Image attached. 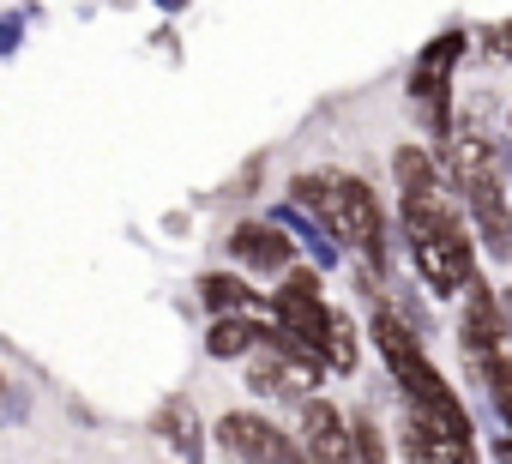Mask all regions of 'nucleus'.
Segmentation results:
<instances>
[{
	"instance_id": "nucleus-12",
	"label": "nucleus",
	"mask_w": 512,
	"mask_h": 464,
	"mask_svg": "<svg viewBox=\"0 0 512 464\" xmlns=\"http://www.w3.org/2000/svg\"><path fill=\"white\" fill-rule=\"evenodd\" d=\"M404 458L410 464H476V440H452V434H428L404 422Z\"/></svg>"
},
{
	"instance_id": "nucleus-11",
	"label": "nucleus",
	"mask_w": 512,
	"mask_h": 464,
	"mask_svg": "<svg viewBox=\"0 0 512 464\" xmlns=\"http://www.w3.org/2000/svg\"><path fill=\"white\" fill-rule=\"evenodd\" d=\"M151 422H157V434H163V440H169L181 458H199V446H205V428H199V410H193V398H181V392H175V398H163Z\"/></svg>"
},
{
	"instance_id": "nucleus-17",
	"label": "nucleus",
	"mask_w": 512,
	"mask_h": 464,
	"mask_svg": "<svg viewBox=\"0 0 512 464\" xmlns=\"http://www.w3.org/2000/svg\"><path fill=\"white\" fill-rule=\"evenodd\" d=\"M464 55V31H446V37H434L428 49H422V61L416 67H434V73H452V61Z\"/></svg>"
},
{
	"instance_id": "nucleus-14",
	"label": "nucleus",
	"mask_w": 512,
	"mask_h": 464,
	"mask_svg": "<svg viewBox=\"0 0 512 464\" xmlns=\"http://www.w3.org/2000/svg\"><path fill=\"white\" fill-rule=\"evenodd\" d=\"M260 332H266V326H253L247 314H235V320H211V338H205V350H211L217 362H235V356H247L253 344H260Z\"/></svg>"
},
{
	"instance_id": "nucleus-18",
	"label": "nucleus",
	"mask_w": 512,
	"mask_h": 464,
	"mask_svg": "<svg viewBox=\"0 0 512 464\" xmlns=\"http://www.w3.org/2000/svg\"><path fill=\"white\" fill-rule=\"evenodd\" d=\"M326 181H332V175H320V169H314V175H296V181H290V199H296L302 211L320 217V205H326Z\"/></svg>"
},
{
	"instance_id": "nucleus-8",
	"label": "nucleus",
	"mask_w": 512,
	"mask_h": 464,
	"mask_svg": "<svg viewBox=\"0 0 512 464\" xmlns=\"http://www.w3.org/2000/svg\"><path fill=\"white\" fill-rule=\"evenodd\" d=\"M229 254L241 272H290L296 266V242L278 223H235L229 229Z\"/></svg>"
},
{
	"instance_id": "nucleus-7",
	"label": "nucleus",
	"mask_w": 512,
	"mask_h": 464,
	"mask_svg": "<svg viewBox=\"0 0 512 464\" xmlns=\"http://www.w3.org/2000/svg\"><path fill=\"white\" fill-rule=\"evenodd\" d=\"M410 115H416L422 133L434 139V163H440V151L452 145V73L416 67V73H410Z\"/></svg>"
},
{
	"instance_id": "nucleus-19",
	"label": "nucleus",
	"mask_w": 512,
	"mask_h": 464,
	"mask_svg": "<svg viewBox=\"0 0 512 464\" xmlns=\"http://www.w3.org/2000/svg\"><path fill=\"white\" fill-rule=\"evenodd\" d=\"M500 326H506V350H512V284L500 290Z\"/></svg>"
},
{
	"instance_id": "nucleus-1",
	"label": "nucleus",
	"mask_w": 512,
	"mask_h": 464,
	"mask_svg": "<svg viewBox=\"0 0 512 464\" xmlns=\"http://www.w3.org/2000/svg\"><path fill=\"white\" fill-rule=\"evenodd\" d=\"M398 223H404L410 260L434 296H458L476 284V242L446 211V199H398Z\"/></svg>"
},
{
	"instance_id": "nucleus-16",
	"label": "nucleus",
	"mask_w": 512,
	"mask_h": 464,
	"mask_svg": "<svg viewBox=\"0 0 512 464\" xmlns=\"http://www.w3.org/2000/svg\"><path fill=\"white\" fill-rule=\"evenodd\" d=\"M350 446H356V464H386V434L368 410L350 416Z\"/></svg>"
},
{
	"instance_id": "nucleus-15",
	"label": "nucleus",
	"mask_w": 512,
	"mask_h": 464,
	"mask_svg": "<svg viewBox=\"0 0 512 464\" xmlns=\"http://www.w3.org/2000/svg\"><path fill=\"white\" fill-rule=\"evenodd\" d=\"M470 374L488 386V398H494V410L512 422V356H488V362H470Z\"/></svg>"
},
{
	"instance_id": "nucleus-5",
	"label": "nucleus",
	"mask_w": 512,
	"mask_h": 464,
	"mask_svg": "<svg viewBox=\"0 0 512 464\" xmlns=\"http://www.w3.org/2000/svg\"><path fill=\"white\" fill-rule=\"evenodd\" d=\"M217 440L235 464H302L296 434H284L272 416H253V410H229L217 422Z\"/></svg>"
},
{
	"instance_id": "nucleus-20",
	"label": "nucleus",
	"mask_w": 512,
	"mask_h": 464,
	"mask_svg": "<svg viewBox=\"0 0 512 464\" xmlns=\"http://www.w3.org/2000/svg\"><path fill=\"white\" fill-rule=\"evenodd\" d=\"M506 55H512V37H506Z\"/></svg>"
},
{
	"instance_id": "nucleus-6",
	"label": "nucleus",
	"mask_w": 512,
	"mask_h": 464,
	"mask_svg": "<svg viewBox=\"0 0 512 464\" xmlns=\"http://www.w3.org/2000/svg\"><path fill=\"white\" fill-rule=\"evenodd\" d=\"M296 452H302V464H356L350 416L338 404H326V398H308L302 422H296Z\"/></svg>"
},
{
	"instance_id": "nucleus-3",
	"label": "nucleus",
	"mask_w": 512,
	"mask_h": 464,
	"mask_svg": "<svg viewBox=\"0 0 512 464\" xmlns=\"http://www.w3.org/2000/svg\"><path fill=\"white\" fill-rule=\"evenodd\" d=\"M247 380H253V392H266V398H308L320 386V356L302 350L290 332L266 326L260 344L247 350Z\"/></svg>"
},
{
	"instance_id": "nucleus-9",
	"label": "nucleus",
	"mask_w": 512,
	"mask_h": 464,
	"mask_svg": "<svg viewBox=\"0 0 512 464\" xmlns=\"http://www.w3.org/2000/svg\"><path fill=\"white\" fill-rule=\"evenodd\" d=\"M458 344H464V362L512 356V350H506V326H500V302H494L488 290H470L464 320H458Z\"/></svg>"
},
{
	"instance_id": "nucleus-2",
	"label": "nucleus",
	"mask_w": 512,
	"mask_h": 464,
	"mask_svg": "<svg viewBox=\"0 0 512 464\" xmlns=\"http://www.w3.org/2000/svg\"><path fill=\"white\" fill-rule=\"evenodd\" d=\"M320 223L332 229V236H338L356 260L386 266V205H380V193H374L362 175H332V181H326Z\"/></svg>"
},
{
	"instance_id": "nucleus-13",
	"label": "nucleus",
	"mask_w": 512,
	"mask_h": 464,
	"mask_svg": "<svg viewBox=\"0 0 512 464\" xmlns=\"http://www.w3.org/2000/svg\"><path fill=\"white\" fill-rule=\"evenodd\" d=\"M199 302L217 314V320H235V314H253L260 296L247 290V278H229V272H205L199 278Z\"/></svg>"
},
{
	"instance_id": "nucleus-10",
	"label": "nucleus",
	"mask_w": 512,
	"mask_h": 464,
	"mask_svg": "<svg viewBox=\"0 0 512 464\" xmlns=\"http://www.w3.org/2000/svg\"><path fill=\"white\" fill-rule=\"evenodd\" d=\"M392 175H398V199H440V163L428 145H398Z\"/></svg>"
},
{
	"instance_id": "nucleus-4",
	"label": "nucleus",
	"mask_w": 512,
	"mask_h": 464,
	"mask_svg": "<svg viewBox=\"0 0 512 464\" xmlns=\"http://www.w3.org/2000/svg\"><path fill=\"white\" fill-rule=\"evenodd\" d=\"M272 314H278V332H290L302 350H314V356H320L332 308H326V296H320V278H314L308 266L284 272V284H278V296H272Z\"/></svg>"
}]
</instances>
